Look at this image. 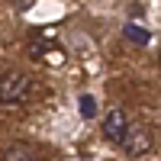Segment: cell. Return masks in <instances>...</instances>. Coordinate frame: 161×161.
<instances>
[{"instance_id": "cell-3", "label": "cell", "mask_w": 161, "mask_h": 161, "mask_svg": "<svg viewBox=\"0 0 161 161\" xmlns=\"http://www.w3.org/2000/svg\"><path fill=\"white\" fill-rule=\"evenodd\" d=\"M119 148L129 152V155H145V152L152 148V136H148L145 129L129 126V129H126V136H123V142H119Z\"/></svg>"}, {"instance_id": "cell-4", "label": "cell", "mask_w": 161, "mask_h": 161, "mask_svg": "<svg viewBox=\"0 0 161 161\" xmlns=\"http://www.w3.org/2000/svg\"><path fill=\"white\" fill-rule=\"evenodd\" d=\"M126 39H129V42H136V45H148V32H145L142 29V26H136V23H126Z\"/></svg>"}, {"instance_id": "cell-2", "label": "cell", "mask_w": 161, "mask_h": 161, "mask_svg": "<svg viewBox=\"0 0 161 161\" xmlns=\"http://www.w3.org/2000/svg\"><path fill=\"white\" fill-rule=\"evenodd\" d=\"M126 129H129V116L119 110V106L103 116V139H106V142L119 145V142H123V136H126Z\"/></svg>"}, {"instance_id": "cell-7", "label": "cell", "mask_w": 161, "mask_h": 161, "mask_svg": "<svg viewBox=\"0 0 161 161\" xmlns=\"http://www.w3.org/2000/svg\"><path fill=\"white\" fill-rule=\"evenodd\" d=\"M158 61H161V58H158Z\"/></svg>"}, {"instance_id": "cell-1", "label": "cell", "mask_w": 161, "mask_h": 161, "mask_svg": "<svg viewBox=\"0 0 161 161\" xmlns=\"http://www.w3.org/2000/svg\"><path fill=\"white\" fill-rule=\"evenodd\" d=\"M26 93H29V77L23 71L0 74V103H19Z\"/></svg>"}, {"instance_id": "cell-6", "label": "cell", "mask_w": 161, "mask_h": 161, "mask_svg": "<svg viewBox=\"0 0 161 161\" xmlns=\"http://www.w3.org/2000/svg\"><path fill=\"white\" fill-rule=\"evenodd\" d=\"M80 113H84L87 119H93V116H97V103H93V97H90V93H84V97H80Z\"/></svg>"}, {"instance_id": "cell-5", "label": "cell", "mask_w": 161, "mask_h": 161, "mask_svg": "<svg viewBox=\"0 0 161 161\" xmlns=\"http://www.w3.org/2000/svg\"><path fill=\"white\" fill-rule=\"evenodd\" d=\"M29 155H32V148H29V145H23V142L10 145V148L3 152V158H29Z\"/></svg>"}]
</instances>
